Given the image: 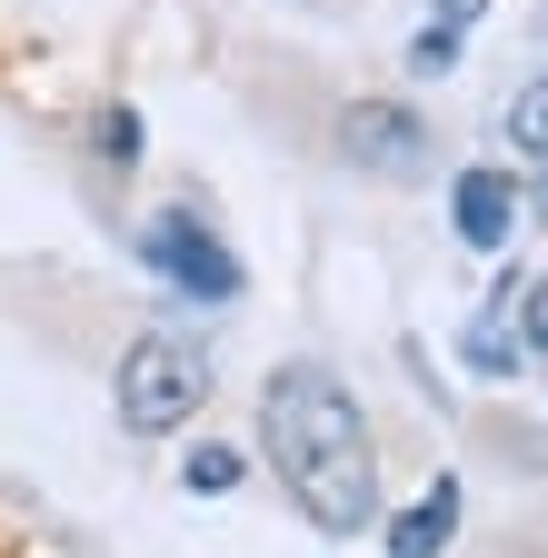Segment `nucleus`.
<instances>
[{"mask_svg":"<svg viewBox=\"0 0 548 558\" xmlns=\"http://www.w3.org/2000/svg\"><path fill=\"white\" fill-rule=\"evenodd\" d=\"M259 449L280 469L290 509L319 538H360L379 529V449H369V409L329 360H280L259 379Z\"/></svg>","mask_w":548,"mask_h":558,"instance_id":"1","label":"nucleus"},{"mask_svg":"<svg viewBox=\"0 0 548 558\" xmlns=\"http://www.w3.org/2000/svg\"><path fill=\"white\" fill-rule=\"evenodd\" d=\"M110 399H120V429L130 439H170V429L199 418V399H210V349L180 339V329H141V339L120 349Z\"/></svg>","mask_w":548,"mask_h":558,"instance_id":"2","label":"nucleus"},{"mask_svg":"<svg viewBox=\"0 0 548 558\" xmlns=\"http://www.w3.org/2000/svg\"><path fill=\"white\" fill-rule=\"evenodd\" d=\"M141 259L170 279L180 300H199V310H230V300H240V279H249L240 250H230L210 220H199V209H160V220L141 230Z\"/></svg>","mask_w":548,"mask_h":558,"instance_id":"3","label":"nucleus"},{"mask_svg":"<svg viewBox=\"0 0 548 558\" xmlns=\"http://www.w3.org/2000/svg\"><path fill=\"white\" fill-rule=\"evenodd\" d=\"M449 230H459L478 259H499V250L519 240V180H509V170H489V160L459 170V180H449Z\"/></svg>","mask_w":548,"mask_h":558,"instance_id":"4","label":"nucleus"},{"mask_svg":"<svg viewBox=\"0 0 548 558\" xmlns=\"http://www.w3.org/2000/svg\"><path fill=\"white\" fill-rule=\"evenodd\" d=\"M339 140H350V160H369V170H419L429 160V130L399 100H360L350 120H339Z\"/></svg>","mask_w":548,"mask_h":558,"instance_id":"5","label":"nucleus"},{"mask_svg":"<svg viewBox=\"0 0 548 558\" xmlns=\"http://www.w3.org/2000/svg\"><path fill=\"white\" fill-rule=\"evenodd\" d=\"M459 360H468L478 379H519V369H528V360H519V269L489 290V310L459 329Z\"/></svg>","mask_w":548,"mask_h":558,"instance_id":"6","label":"nucleus"},{"mask_svg":"<svg viewBox=\"0 0 548 558\" xmlns=\"http://www.w3.org/2000/svg\"><path fill=\"white\" fill-rule=\"evenodd\" d=\"M379 538H389V558H439V548L459 538V478H429V488H419V499H409Z\"/></svg>","mask_w":548,"mask_h":558,"instance_id":"7","label":"nucleus"},{"mask_svg":"<svg viewBox=\"0 0 548 558\" xmlns=\"http://www.w3.org/2000/svg\"><path fill=\"white\" fill-rule=\"evenodd\" d=\"M509 150L519 160H548V70H538V81H519V100H509Z\"/></svg>","mask_w":548,"mask_h":558,"instance_id":"8","label":"nucleus"},{"mask_svg":"<svg viewBox=\"0 0 548 558\" xmlns=\"http://www.w3.org/2000/svg\"><path fill=\"white\" fill-rule=\"evenodd\" d=\"M240 478H249L240 449H190L180 459V488H190V499H220V488H240Z\"/></svg>","mask_w":548,"mask_h":558,"instance_id":"9","label":"nucleus"},{"mask_svg":"<svg viewBox=\"0 0 548 558\" xmlns=\"http://www.w3.org/2000/svg\"><path fill=\"white\" fill-rule=\"evenodd\" d=\"M459 50H468V31L419 21V40H409V70H419V81H449V70H459Z\"/></svg>","mask_w":548,"mask_h":558,"instance_id":"10","label":"nucleus"},{"mask_svg":"<svg viewBox=\"0 0 548 558\" xmlns=\"http://www.w3.org/2000/svg\"><path fill=\"white\" fill-rule=\"evenodd\" d=\"M519 360H548V279H519Z\"/></svg>","mask_w":548,"mask_h":558,"instance_id":"11","label":"nucleus"},{"mask_svg":"<svg viewBox=\"0 0 548 558\" xmlns=\"http://www.w3.org/2000/svg\"><path fill=\"white\" fill-rule=\"evenodd\" d=\"M100 150L110 160H141V110H100Z\"/></svg>","mask_w":548,"mask_h":558,"instance_id":"12","label":"nucleus"},{"mask_svg":"<svg viewBox=\"0 0 548 558\" xmlns=\"http://www.w3.org/2000/svg\"><path fill=\"white\" fill-rule=\"evenodd\" d=\"M478 11H489V0H429V21H449V31H468Z\"/></svg>","mask_w":548,"mask_h":558,"instance_id":"13","label":"nucleus"}]
</instances>
